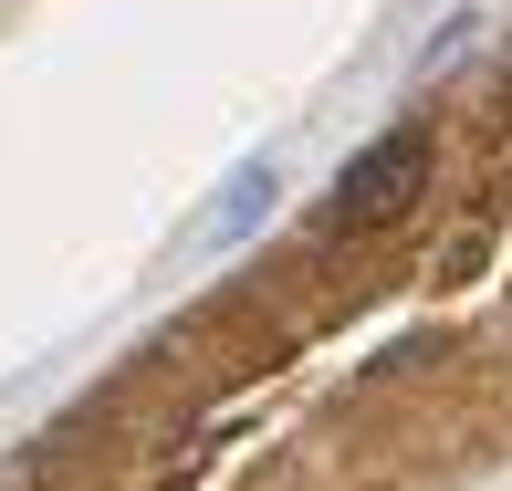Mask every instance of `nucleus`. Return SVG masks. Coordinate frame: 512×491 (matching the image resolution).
Masks as SVG:
<instances>
[{"label":"nucleus","mask_w":512,"mask_h":491,"mask_svg":"<svg viewBox=\"0 0 512 491\" xmlns=\"http://www.w3.org/2000/svg\"><path fill=\"white\" fill-rule=\"evenodd\" d=\"M408 199H429V126H387L377 147L345 157V178H335V230H387Z\"/></svg>","instance_id":"f257e3e1"},{"label":"nucleus","mask_w":512,"mask_h":491,"mask_svg":"<svg viewBox=\"0 0 512 491\" xmlns=\"http://www.w3.org/2000/svg\"><path fill=\"white\" fill-rule=\"evenodd\" d=\"M272 199H283L272 157H262V168H230V178H220V199H209L199 220H189V241H178V251H189V262H220V251H241L251 230L272 220Z\"/></svg>","instance_id":"f03ea898"},{"label":"nucleus","mask_w":512,"mask_h":491,"mask_svg":"<svg viewBox=\"0 0 512 491\" xmlns=\"http://www.w3.org/2000/svg\"><path fill=\"white\" fill-rule=\"evenodd\" d=\"M471 32H481L471 11H460V21H439V42H429V53H418V74H439V63H460V53H471Z\"/></svg>","instance_id":"7ed1b4c3"}]
</instances>
